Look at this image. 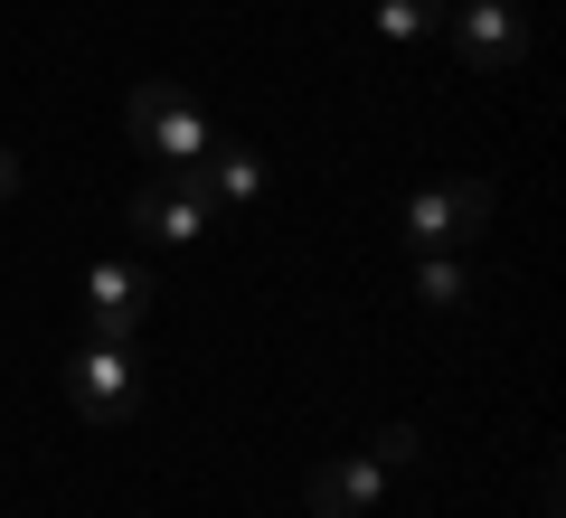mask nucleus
<instances>
[{
    "instance_id": "nucleus-9",
    "label": "nucleus",
    "mask_w": 566,
    "mask_h": 518,
    "mask_svg": "<svg viewBox=\"0 0 566 518\" xmlns=\"http://www.w3.org/2000/svg\"><path fill=\"white\" fill-rule=\"evenodd\" d=\"M416 302H434V311H463L472 302V274L453 255H416Z\"/></svg>"
},
{
    "instance_id": "nucleus-4",
    "label": "nucleus",
    "mask_w": 566,
    "mask_h": 518,
    "mask_svg": "<svg viewBox=\"0 0 566 518\" xmlns=\"http://www.w3.org/2000/svg\"><path fill=\"white\" fill-rule=\"evenodd\" d=\"M491 226V189L482 180H444V189H416L406 199V245L416 255H453V245H472Z\"/></svg>"
},
{
    "instance_id": "nucleus-7",
    "label": "nucleus",
    "mask_w": 566,
    "mask_h": 518,
    "mask_svg": "<svg viewBox=\"0 0 566 518\" xmlns=\"http://www.w3.org/2000/svg\"><path fill=\"white\" fill-rule=\"evenodd\" d=\"M142 311H151V274L123 255H104L95 274H85V320H95V339H133Z\"/></svg>"
},
{
    "instance_id": "nucleus-3",
    "label": "nucleus",
    "mask_w": 566,
    "mask_h": 518,
    "mask_svg": "<svg viewBox=\"0 0 566 518\" xmlns=\"http://www.w3.org/2000/svg\"><path fill=\"white\" fill-rule=\"evenodd\" d=\"M66 397H76L85 424H123L142 405V368H133V339H85L66 359Z\"/></svg>"
},
{
    "instance_id": "nucleus-6",
    "label": "nucleus",
    "mask_w": 566,
    "mask_h": 518,
    "mask_svg": "<svg viewBox=\"0 0 566 518\" xmlns=\"http://www.w3.org/2000/svg\"><path fill=\"white\" fill-rule=\"evenodd\" d=\"M208 218H218V199H208L199 170H170V180L133 189V236H151V245H189V236H208Z\"/></svg>"
},
{
    "instance_id": "nucleus-8",
    "label": "nucleus",
    "mask_w": 566,
    "mask_h": 518,
    "mask_svg": "<svg viewBox=\"0 0 566 518\" xmlns=\"http://www.w3.org/2000/svg\"><path fill=\"white\" fill-rule=\"evenodd\" d=\"M199 180H208V199H218V208H255L264 199V160L245 151V141H208Z\"/></svg>"
},
{
    "instance_id": "nucleus-11",
    "label": "nucleus",
    "mask_w": 566,
    "mask_h": 518,
    "mask_svg": "<svg viewBox=\"0 0 566 518\" xmlns=\"http://www.w3.org/2000/svg\"><path fill=\"white\" fill-rule=\"evenodd\" d=\"M0 199H20V151H0Z\"/></svg>"
},
{
    "instance_id": "nucleus-1",
    "label": "nucleus",
    "mask_w": 566,
    "mask_h": 518,
    "mask_svg": "<svg viewBox=\"0 0 566 518\" xmlns=\"http://www.w3.org/2000/svg\"><path fill=\"white\" fill-rule=\"evenodd\" d=\"M424 443H416V424H387L368 453H340V462H322V472L303 480V499H312V518H368L387 499V480L416 462Z\"/></svg>"
},
{
    "instance_id": "nucleus-10",
    "label": "nucleus",
    "mask_w": 566,
    "mask_h": 518,
    "mask_svg": "<svg viewBox=\"0 0 566 518\" xmlns=\"http://www.w3.org/2000/svg\"><path fill=\"white\" fill-rule=\"evenodd\" d=\"M434 20H444V0H378V39H397V47L434 39Z\"/></svg>"
},
{
    "instance_id": "nucleus-12",
    "label": "nucleus",
    "mask_w": 566,
    "mask_h": 518,
    "mask_svg": "<svg viewBox=\"0 0 566 518\" xmlns=\"http://www.w3.org/2000/svg\"><path fill=\"white\" fill-rule=\"evenodd\" d=\"M547 518H557V499H547Z\"/></svg>"
},
{
    "instance_id": "nucleus-5",
    "label": "nucleus",
    "mask_w": 566,
    "mask_h": 518,
    "mask_svg": "<svg viewBox=\"0 0 566 518\" xmlns=\"http://www.w3.org/2000/svg\"><path fill=\"white\" fill-rule=\"evenodd\" d=\"M453 57H463L472 76H510V66L528 57V20L510 0H453Z\"/></svg>"
},
{
    "instance_id": "nucleus-2",
    "label": "nucleus",
    "mask_w": 566,
    "mask_h": 518,
    "mask_svg": "<svg viewBox=\"0 0 566 518\" xmlns=\"http://www.w3.org/2000/svg\"><path fill=\"white\" fill-rule=\"evenodd\" d=\"M123 123H133V141H142V151H161L170 170H199V160H208V141H218V133H208V114H199V104H189V95H180L170 76L133 85Z\"/></svg>"
}]
</instances>
